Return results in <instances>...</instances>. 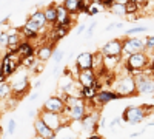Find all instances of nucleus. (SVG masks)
Segmentation results:
<instances>
[{
    "instance_id": "f257e3e1",
    "label": "nucleus",
    "mask_w": 154,
    "mask_h": 139,
    "mask_svg": "<svg viewBox=\"0 0 154 139\" xmlns=\"http://www.w3.org/2000/svg\"><path fill=\"white\" fill-rule=\"evenodd\" d=\"M6 81L9 82L12 96L17 97V99H22L25 94L29 91V88H31V84H29V71L25 68V67H22V65L14 73H12Z\"/></svg>"
},
{
    "instance_id": "f03ea898",
    "label": "nucleus",
    "mask_w": 154,
    "mask_h": 139,
    "mask_svg": "<svg viewBox=\"0 0 154 139\" xmlns=\"http://www.w3.org/2000/svg\"><path fill=\"white\" fill-rule=\"evenodd\" d=\"M22 65V57L16 51H6L0 60V73L3 77H9L19 67Z\"/></svg>"
},
{
    "instance_id": "7ed1b4c3",
    "label": "nucleus",
    "mask_w": 154,
    "mask_h": 139,
    "mask_svg": "<svg viewBox=\"0 0 154 139\" xmlns=\"http://www.w3.org/2000/svg\"><path fill=\"white\" fill-rule=\"evenodd\" d=\"M149 64L151 62H149L148 56L143 51H139V53L126 56V68H128V71H130L131 74L142 73Z\"/></svg>"
},
{
    "instance_id": "20e7f679",
    "label": "nucleus",
    "mask_w": 154,
    "mask_h": 139,
    "mask_svg": "<svg viewBox=\"0 0 154 139\" xmlns=\"http://www.w3.org/2000/svg\"><path fill=\"white\" fill-rule=\"evenodd\" d=\"M38 116L42 118V121L48 125L51 130L56 131V134H57L63 127H65V125H68L66 121H65V118H63V115H60V113H54V111H48V110L40 108V111H38Z\"/></svg>"
},
{
    "instance_id": "39448f33",
    "label": "nucleus",
    "mask_w": 154,
    "mask_h": 139,
    "mask_svg": "<svg viewBox=\"0 0 154 139\" xmlns=\"http://www.w3.org/2000/svg\"><path fill=\"white\" fill-rule=\"evenodd\" d=\"M114 91H117L122 97H128L136 94V81L134 76L131 73H128L126 76H120L114 84Z\"/></svg>"
},
{
    "instance_id": "423d86ee",
    "label": "nucleus",
    "mask_w": 154,
    "mask_h": 139,
    "mask_svg": "<svg viewBox=\"0 0 154 139\" xmlns=\"http://www.w3.org/2000/svg\"><path fill=\"white\" fill-rule=\"evenodd\" d=\"M149 108L146 105H139V107H126L123 110V115H122V119L128 124H139L142 122L148 115H151V113H148Z\"/></svg>"
},
{
    "instance_id": "0eeeda50",
    "label": "nucleus",
    "mask_w": 154,
    "mask_h": 139,
    "mask_svg": "<svg viewBox=\"0 0 154 139\" xmlns=\"http://www.w3.org/2000/svg\"><path fill=\"white\" fill-rule=\"evenodd\" d=\"M136 81V93L139 94H152L154 93V79L151 76H146L145 71L134 76Z\"/></svg>"
},
{
    "instance_id": "6e6552de",
    "label": "nucleus",
    "mask_w": 154,
    "mask_h": 139,
    "mask_svg": "<svg viewBox=\"0 0 154 139\" xmlns=\"http://www.w3.org/2000/svg\"><path fill=\"white\" fill-rule=\"evenodd\" d=\"M139 51H145V42L137 39V37H128L125 36V39L122 37V54H134Z\"/></svg>"
},
{
    "instance_id": "1a4fd4ad",
    "label": "nucleus",
    "mask_w": 154,
    "mask_h": 139,
    "mask_svg": "<svg viewBox=\"0 0 154 139\" xmlns=\"http://www.w3.org/2000/svg\"><path fill=\"white\" fill-rule=\"evenodd\" d=\"M120 97L122 96L117 91H114V90H99L93 99H89V102H91L94 107L100 108V107L106 105L108 102H111V100H117Z\"/></svg>"
},
{
    "instance_id": "9d476101",
    "label": "nucleus",
    "mask_w": 154,
    "mask_h": 139,
    "mask_svg": "<svg viewBox=\"0 0 154 139\" xmlns=\"http://www.w3.org/2000/svg\"><path fill=\"white\" fill-rule=\"evenodd\" d=\"M34 131L38 137H42V139H54L57 137L56 131L54 130H51L48 125L42 121V118L37 115V118L34 119Z\"/></svg>"
},
{
    "instance_id": "9b49d317",
    "label": "nucleus",
    "mask_w": 154,
    "mask_h": 139,
    "mask_svg": "<svg viewBox=\"0 0 154 139\" xmlns=\"http://www.w3.org/2000/svg\"><path fill=\"white\" fill-rule=\"evenodd\" d=\"M103 56H122V39H112L100 48Z\"/></svg>"
},
{
    "instance_id": "f8f14e48",
    "label": "nucleus",
    "mask_w": 154,
    "mask_h": 139,
    "mask_svg": "<svg viewBox=\"0 0 154 139\" xmlns=\"http://www.w3.org/2000/svg\"><path fill=\"white\" fill-rule=\"evenodd\" d=\"M43 110H48V111H54V113H63V110H65V100L60 99L59 96H51L45 100V104L42 105Z\"/></svg>"
},
{
    "instance_id": "ddd939ff",
    "label": "nucleus",
    "mask_w": 154,
    "mask_h": 139,
    "mask_svg": "<svg viewBox=\"0 0 154 139\" xmlns=\"http://www.w3.org/2000/svg\"><path fill=\"white\" fill-rule=\"evenodd\" d=\"M97 74L94 73L93 68H85V70H79V73L75 74V79L79 81V84L82 87H86V85H93V82L96 81Z\"/></svg>"
},
{
    "instance_id": "4468645a",
    "label": "nucleus",
    "mask_w": 154,
    "mask_h": 139,
    "mask_svg": "<svg viewBox=\"0 0 154 139\" xmlns=\"http://www.w3.org/2000/svg\"><path fill=\"white\" fill-rule=\"evenodd\" d=\"M6 33H8V46H6V51H17L19 43L23 40V37H22L19 28H11Z\"/></svg>"
},
{
    "instance_id": "2eb2a0df",
    "label": "nucleus",
    "mask_w": 154,
    "mask_h": 139,
    "mask_svg": "<svg viewBox=\"0 0 154 139\" xmlns=\"http://www.w3.org/2000/svg\"><path fill=\"white\" fill-rule=\"evenodd\" d=\"M54 45L53 43H45L42 46H38L35 49V57L37 60H40V62H48L51 57H53V53H54Z\"/></svg>"
},
{
    "instance_id": "dca6fc26",
    "label": "nucleus",
    "mask_w": 154,
    "mask_h": 139,
    "mask_svg": "<svg viewBox=\"0 0 154 139\" xmlns=\"http://www.w3.org/2000/svg\"><path fill=\"white\" fill-rule=\"evenodd\" d=\"M91 68H93L94 73L97 74V77L106 74L105 67H103V54H102L100 49H97L96 53H93V64H91Z\"/></svg>"
},
{
    "instance_id": "f3484780",
    "label": "nucleus",
    "mask_w": 154,
    "mask_h": 139,
    "mask_svg": "<svg viewBox=\"0 0 154 139\" xmlns=\"http://www.w3.org/2000/svg\"><path fill=\"white\" fill-rule=\"evenodd\" d=\"M91 64H93V53L89 51H83L80 53L79 56L75 57V67L79 70H85V68H91Z\"/></svg>"
},
{
    "instance_id": "a211bd4d",
    "label": "nucleus",
    "mask_w": 154,
    "mask_h": 139,
    "mask_svg": "<svg viewBox=\"0 0 154 139\" xmlns=\"http://www.w3.org/2000/svg\"><path fill=\"white\" fill-rule=\"evenodd\" d=\"M28 17H29L32 22H35V23H37V27L40 28V34H42V33H45V31L48 30V22H46V19H45L43 9H37V11H34L32 14H29Z\"/></svg>"
},
{
    "instance_id": "6ab92c4d",
    "label": "nucleus",
    "mask_w": 154,
    "mask_h": 139,
    "mask_svg": "<svg viewBox=\"0 0 154 139\" xmlns=\"http://www.w3.org/2000/svg\"><path fill=\"white\" fill-rule=\"evenodd\" d=\"M20 57H26V56H31V54H35V48L32 46V43L26 39H23L19 46H17V51H16Z\"/></svg>"
},
{
    "instance_id": "aec40b11",
    "label": "nucleus",
    "mask_w": 154,
    "mask_h": 139,
    "mask_svg": "<svg viewBox=\"0 0 154 139\" xmlns=\"http://www.w3.org/2000/svg\"><path fill=\"white\" fill-rule=\"evenodd\" d=\"M122 56H103V67L106 73H112L116 68L120 65Z\"/></svg>"
},
{
    "instance_id": "412c9836",
    "label": "nucleus",
    "mask_w": 154,
    "mask_h": 139,
    "mask_svg": "<svg viewBox=\"0 0 154 139\" xmlns=\"http://www.w3.org/2000/svg\"><path fill=\"white\" fill-rule=\"evenodd\" d=\"M56 5L57 3H49L48 6L43 8V14H45V19L48 22V25H54L56 23V17H57V12H56Z\"/></svg>"
},
{
    "instance_id": "4be33fe9",
    "label": "nucleus",
    "mask_w": 154,
    "mask_h": 139,
    "mask_svg": "<svg viewBox=\"0 0 154 139\" xmlns=\"http://www.w3.org/2000/svg\"><path fill=\"white\" fill-rule=\"evenodd\" d=\"M109 12H112L114 16H119V17H126V6H125V3H117V2H114L112 3V6L108 9Z\"/></svg>"
},
{
    "instance_id": "5701e85b",
    "label": "nucleus",
    "mask_w": 154,
    "mask_h": 139,
    "mask_svg": "<svg viewBox=\"0 0 154 139\" xmlns=\"http://www.w3.org/2000/svg\"><path fill=\"white\" fill-rule=\"evenodd\" d=\"M12 93H11V87H9V82L5 79V81H0V100H5L8 97H11Z\"/></svg>"
},
{
    "instance_id": "b1692460",
    "label": "nucleus",
    "mask_w": 154,
    "mask_h": 139,
    "mask_svg": "<svg viewBox=\"0 0 154 139\" xmlns=\"http://www.w3.org/2000/svg\"><path fill=\"white\" fill-rule=\"evenodd\" d=\"M63 6H65L71 14H75L79 12V5H80V0H63Z\"/></svg>"
},
{
    "instance_id": "393cba45",
    "label": "nucleus",
    "mask_w": 154,
    "mask_h": 139,
    "mask_svg": "<svg viewBox=\"0 0 154 139\" xmlns=\"http://www.w3.org/2000/svg\"><path fill=\"white\" fill-rule=\"evenodd\" d=\"M80 93H82V97H83L85 100H89V99H93V97L96 96L97 90H96L93 85H86V87H82Z\"/></svg>"
},
{
    "instance_id": "a878e982",
    "label": "nucleus",
    "mask_w": 154,
    "mask_h": 139,
    "mask_svg": "<svg viewBox=\"0 0 154 139\" xmlns=\"http://www.w3.org/2000/svg\"><path fill=\"white\" fill-rule=\"evenodd\" d=\"M37 62L38 60H37L35 54H31V56H26V57H22V67H25L26 70H31Z\"/></svg>"
},
{
    "instance_id": "bb28decb",
    "label": "nucleus",
    "mask_w": 154,
    "mask_h": 139,
    "mask_svg": "<svg viewBox=\"0 0 154 139\" xmlns=\"http://www.w3.org/2000/svg\"><path fill=\"white\" fill-rule=\"evenodd\" d=\"M99 11H105V8H103V5L102 3H89V6H88V11H86V16H94V14H97Z\"/></svg>"
},
{
    "instance_id": "cd10ccee",
    "label": "nucleus",
    "mask_w": 154,
    "mask_h": 139,
    "mask_svg": "<svg viewBox=\"0 0 154 139\" xmlns=\"http://www.w3.org/2000/svg\"><path fill=\"white\" fill-rule=\"evenodd\" d=\"M125 6H126L128 14H136V11H139V8H140V5L136 2V0H128V2L125 3Z\"/></svg>"
},
{
    "instance_id": "c85d7f7f",
    "label": "nucleus",
    "mask_w": 154,
    "mask_h": 139,
    "mask_svg": "<svg viewBox=\"0 0 154 139\" xmlns=\"http://www.w3.org/2000/svg\"><path fill=\"white\" fill-rule=\"evenodd\" d=\"M65 57V51H63V49H59V48H54V53H53V59L56 64H60L62 62V59Z\"/></svg>"
},
{
    "instance_id": "c756f323",
    "label": "nucleus",
    "mask_w": 154,
    "mask_h": 139,
    "mask_svg": "<svg viewBox=\"0 0 154 139\" xmlns=\"http://www.w3.org/2000/svg\"><path fill=\"white\" fill-rule=\"evenodd\" d=\"M16 128H17V121L14 119V118H11L9 121H8V127H6V133L9 134V136H12L16 133Z\"/></svg>"
},
{
    "instance_id": "7c9ffc66",
    "label": "nucleus",
    "mask_w": 154,
    "mask_h": 139,
    "mask_svg": "<svg viewBox=\"0 0 154 139\" xmlns=\"http://www.w3.org/2000/svg\"><path fill=\"white\" fill-rule=\"evenodd\" d=\"M146 31H148V28H146V27H134V28H131V30L125 31V36H131V34H140V33H146Z\"/></svg>"
},
{
    "instance_id": "2f4dec72",
    "label": "nucleus",
    "mask_w": 154,
    "mask_h": 139,
    "mask_svg": "<svg viewBox=\"0 0 154 139\" xmlns=\"http://www.w3.org/2000/svg\"><path fill=\"white\" fill-rule=\"evenodd\" d=\"M120 122H122V118H114L111 122H109V128H111V131H119L120 130Z\"/></svg>"
},
{
    "instance_id": "473e14b6",
    "label": "nucleus",
    "mask_w": 154,
    "mask_h": 139,
    "mask_svg": "<svg viewBox=\"0 0 154 139\" xmlns=\"http://www.w3.org/2000/svg\"><path fill=\"white\" fill-rule=\"evenodd\" d=\"M8 46V33L2 31L0 33V49H6Z\"/></svg>"
},
{
    "instance_id": "72a5a7b5",
    "label": "nucleus",
    "mask_w": 154,
    "mask_h": 139,
    "mask_svg": "<svg viewBox=\"0 0 154 139\" xmlns=\"http://www.w3.org/2000/svg\"><path fill=\"white\" fill-rule=\"evenodd\" d=\"M123 27V23L122 22H111L108 27L105 28V31H111V30H117V28H122Z\"/></svg>"
},
{
    "instance_id": "f704fd0d",
    "label": "nucleus",
    "mask_w": 154,
    "mask_h": 139,
    "mask_svg": "<svg viewBox=\"0 0 154 139\" xmlns=\"http://www.w3.org/2000/svg\"><path fill=\"white\" fill-rule=\"evenodd\" d=\"M145 48H146V49H154V36L146 37V40H145Z\"/></svg>"
},
{
    "instance_id": "c9c22d12",
    "label": "nucleus",
    "mask_w": 154,
    "mask_h": 139,
    "mask_svg": "<svg viewBox=\"0 0 154 139\" xmlns=\"http://www.w3.org/2000/svg\"><path fill=\"white\" fill-rule=\"evenodd\" d=\"M96 27H97V22H93L91 25H89V27H88V30H86V37H93Z\"/></svg>"
},
{
    "instance_id": "e433bc0d",
    "label": "nucleus",
    "mask_w": 154,
    "mask_h": 139,
    "mask_svg": "<svg viewBox=\"0 0 154 139\" xmlns=\"http://www.w3.org/2000/svg\"><path fill=\"white\" fill-rule=\"evenodd\" d=\"M112 3H114V0H102V5H103V8H105L106 11L112 6Z\"/></svg>"
},
{
    "instance_id": "4c0bfd02",
    "label": "nucleus",
    "mask_w": 154,
    "mask_h": 139,
    "mask_svg": "<svg viewBox=\"0 0 154 139\" xmlns=\"http://www.w3.org/2000/svg\"><path fill=\"white\" fill-rule=\"evenodd\" d=\"M85 31H86V27H85V25H79V27H77V30H75V34L80 36V34H83Z\"/></svg>"
},
{
    "instance_id": "58836bf2",
    "label": "nucleus",
    "mask_w": 154,
    "mask_h": 139,
    "mask_svg": "<svg viewBox=\"0 0 154 139\" xmlns=\"http://www.w3.org/2000/svg\"><path fill=\"white\" fill-rule=\"evenodd\" d=\"M106 127V119L100 116V124H99V128H105Z\"/></svg>"
},
{
    "instance_id": "ea45409f",
    "label": "nucleus",
    "mask_w": 154,
    "mask_h": 139,
    "mask_svg": "<svg viewBox=\"0 0 154 139\" xmlns=\"http://www.w3.org/2000/svg\"><path fill=\"white\" fill-rule=\"evenodd\" d=\"M143 133H145V130H140V131L131 133V134H130V137H137V136H140V134H143Z\"/></svg>"
},
{
    "instance_id": "a19ab883",
    "label": "nucleus",
    "mask_w": 154,
    "mask_h": 139,
    "mask_svg": "<svg viewBox=\"0 0 154 139\" xmlns=\"http://www.w3.org/2000/svg\"><path fill=\"white\" fill-rule=\"evenodd\" d=\"M59 73H60V64H57V65H56V68L53 70V74H54V76H57Z\"/></svg>"
},
{
    "instance_id": "79ce46f5",
    "label": "nucleus",
    "mask_w": 154,
    "mask_h": 139,
    "mask_svg": "<svg viewBox=\"0 0 154 139\" xmlns=\"http://www.w3.org/2000/svg\"><path fill=\"white\" fill-rule=\"evenodd\" d=\"M42 87V81H37L35 84H34V88H40Z\"/></svg>"
},
{
    "instance_id": "37998d69",
    "label": "nucleus",
    "mask_w": 154,
    "mask_h": 139,
    "mask_svg": "<svg viewBox=\"0 0 154 139\" xmlns=\"http://www.w3.org/2000/svg\"><path fill=\"white\" fill-rule=\"evenodd\" d=\"M37 97H38V91H34V93L31 94V99L34 100V99H37Z\"/></svg>"
},
{
    "instance_id": "c03bdc74",
    "label": "nucleus",
    "mask_w": 154,
    "mask_h": 139,
    "mask_svg": "<svg viewBox=\"0 0 154 139\" xmlns=\"http://www.w3.org/2000/svg\"><path fill=\"white\" fill-rule=\"evenodd\" d=\"M114 2H117V3H126L128 0H114Z\"/></svg>"
},
{
    "instance_id": "a18cd8bd",
    "label": "nucleus",
    "mask_w": 154,
    "mask_h": 139,
    "mask_svg": "<svg viewBox=\"0 0 154 139\" xmlns=\"http://www.w3.org/2000/svg\"><path fill=\"white\" fill-rule=\"evenodd\" d=\"M3 136V128H2V125H0V137Z\"/></svg>"
},
{
    "instance_id": "49530a36",
    "label": "nucleus",
    "mask_w": 154,
    "mask_h": 139,
    "mask_svg": "<svg viewBox=\"0 0 154 139\" xmlns=\"http://www.w3.org/2000/svg\"><path fill=\"white\" fill-rule=\"evenodd\" d=\"M22 2H25V0H22Z\"/></svg>"
}]
</instances>
